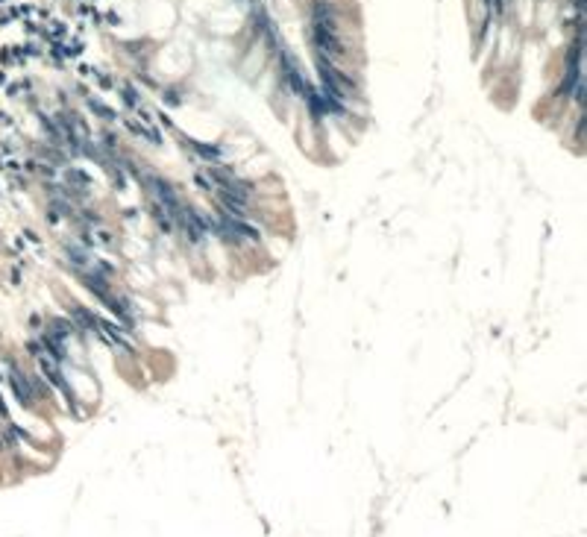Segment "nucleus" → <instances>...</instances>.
Returning a JSON list of instances; mask_svg holds the SVG:
<instances>
[{
	"label": "nucleus",
	"instance_id": "obj_1",
	"mask_svg": "<svg viewBox=\"0 0 587 537\" xmlns=\"http://www.w3.org/2000/svg\"><path fill=\"white\" fill-rule=\"evenodd\" d=\"M317 68H320V76H323V85H326L329 94H352L355 91V83H352L347 73H340L332 62H326L323 56L317 59Z\"/></svg>",
	"mask_w": 587,
	"mask_h": 537
},
{
	"label": "nucleus",
	"instance_id": "obj_2",
	"mask_svg": "<svg viewBox=\"0 0 587 537\" xmlns=\"http://www.w3.org/2000/svg\"><path fill=\"white\" fill-rule=\"evenodd\" d=\"M314 44H317L320 56H332V59L344 56V44L338 42V30H326V27L314 24Z\"/></svg>",
	"mask_w": 587,
	"mask_h": 537
},
{
	"label": "nucleus",
	"instance_id": "obj_3",
	"mask_svg": "<svg viewBox=\"0 0 587 537\" xmlns=\"http://www.w3.org/2000/svg\"><path fill=\"white\" fill-rule=\"evenodd\" d=\"M9 382H12V391H15V396H18L24 405H32V402H35V391H32L30 379H27V376H21V370H18L15 364L9 367Z\"/></svg>",
	"mask_w": 587,
	"mask_h": 537
},
{
	"label": "nucleus",
	"instance_id": "obj_4",
	"mask_svg": "<svg viewBox=\"0 0 587 537\" xmlns=\"http://www.w3.org/2000/svg\"><path fill=\"white\" fill-rule=\"evenodd\" d=\"M223 232H226L229 238H258V232L247 229L244 223H238V220H232V217H226V220H223Z\"/></svg>",
	"mask_w": 587,
	"mask_h": 537
},
{
	"label": "nucleus",
	"instance_id": "obj_5",
	"mask_svg": "<svg viewBox=\"0 0 587 537\" xmlns=\"http://www.w3.org/2000/svg\"><path fill=\"white\" fill-rule=\"evenodd\" d=\"M191 147H197V150H200V156H206V159H217V150H215V147L197 144V141H191Z\"/></svg>",
	"mask_w": 587,
	"mask_h": 537
},
{
	"label": "nucleus",
	"instance_id": "obj_6",
	"mask_svg": "<svg viewBox=\"0 0 587 537\" xmlns=\"http://www.w3.org/2000/svg\"><path fill=\"white\" fill-rule=\"evenodd\" d=\"M88 106H91V112L103 114V118H112V112H109V109H103V103H97V100H91V103H88Z\"/></svg>",
	"mask_w": 587,
	"mask_h": 537
}]
</instances>
